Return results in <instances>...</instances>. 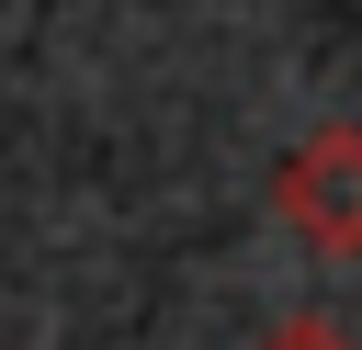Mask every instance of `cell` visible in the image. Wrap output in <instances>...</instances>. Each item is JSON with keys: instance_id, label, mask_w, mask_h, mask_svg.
<instances>
[{"instance_id": "1", "label": "cell", "mask_w": 362, "mask_h": 350, "mask_svg": "<svg viewBox=\"0 0 362 350\" xmlns=\"http://www.w3.org/2000/svg\"><path fill=\"white\" fill-rule=\"evenodd\" d=\"M272 203H283V226H294V237H317L328 260H351V248H362V124L305 135V147L283 158Z\"/></svg>"}, {"instance_id": "2", "label": "cell", "mask_w": 362, "mask_h": 350, "mask_svg": "<svg viewBox=\"0 0 362 350\" xmlns=\"http://www.w3.org/2000/svg\"><path fill=\"white\" fill-rule=\"evenodd\" d=\"M249 350H362L351 327H328V316H283V327H260Z\"/></svg>"}]
</instances>
